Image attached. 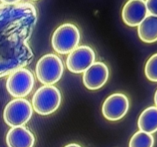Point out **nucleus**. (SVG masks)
Listing matches in <instances>:
<instances>
[{"label": "nucleus", "mask_w": 157, "mask_h": 147, "mask_svg": "<svg viewBox=\"0 0 157 147\" xmlns=\"http://www.w3.org/2000/svg\"><path fill=\"white\" fill-rule=\"evenodd\" d=\"M80 39L81 34L78 27L71 23H65L55 31L52 38V44L57 53L67 55L78 47Z\"/></svg>", "instance_id": "nucleus-1"}, {"label": "nucleus", "mask_w": 157, "mask_h": 147, "mask_svg": "<svg viewBox=\"0 0 157 147\" xmlns=\"http://www.w3.org/2000/svg\"><path fill=\"white\" fill-rule=\"evenodd\" d=\"M61 102V94L56 87L44 85L36 90L32 97V107L37 113L43 116L56 111Z\"/></svg>", "instance_id": "nucleus-2"}, {"label": "nucleus", "mask_w": 157, "mask_h": 147, "mask_svg": "<svg viewBox=\"0 0 157 147\" xmlns=\"http://www.w3.org/2000/svg\"><path fill=\"white\" fill-rule=\"evenodd\" d=\"M64 65L60 58L54 54H47L37 62L35 73L38 81L44 85H53L61 78Z\"/></svg>", "instance_id": "nucleus-3"}, {"label": "nucleus", "mask_w": 157, "mask_h": 147, "mask_svg": "<svg viewBox=\"0 0 157 147\" xmlns=\"http://www.w3.org/2000/svg\"><path fill=\"white\" fill-rule=\"evenodd\" d=\"M32 113L33 108L29 100L24 98H16L6 106L3 118L9 126H21L30 120Z\"/></svg>", "instance_id": "nucleus-4"}, {"label": "nucleus", "mask_w": 157, "mask_h": 147, "mask_svg": "<svg viewBox=\"0 0 157 147\" xmlns=\"http://www.w3.org/2000/svg\"><path fill=\"white\" fill-rule=\"evenodd\" d=\"M35 84L34 75L29 70L20 68L12 72L6 81L8 92L15 98H23L31 93Z\"/></svg>", "instance_id": "nucleus-5"}, {"label": "nucleus", "mask_w": 157, "mask_h": 147, "mask_svg": "<svg viewBox=\"0 0 157 147\" xmlns=\"http://www.w3.org/2000/svg\"><path fill=\"white\" fill-rule=\"evenodd\" d=\"M95 62V52L90 47L81 45L74 49L66 61L67 69L74 74L84 73Z\"/></svg>", "instance_id": "nucleus-6"}, {"label": "nucleus", "mask_w": 157, "mask_h": 147, "mask_svg": "<svg viewBox=\"0 0 157 147\" xmlns=\"http://www.w3.org/2000/svg\"><path fill=\"white\" fill-rule=\"evenodd\" d=\"M130 103L127 96L121 93L110 95L102 106V113L110 121H117L122 119L129 110Z\"/></svg>", "instance_id": "nucleus-7"}, {"label": "nucleus", "mask_w": 157, "mask_h": 147, "mask_svg": "<svg viewBox=\"0 0 157 147\" xmlns=\"http://www.w3.org/2000/svg\"><path fill=\"white\" fill-rule=\"evenodd\" d=\"M109 70L104 63L98 61L90 65L83 74V83L86 88L96 90L101 88L107 83Z\"/></svg>", "instance_id": "nucleus-8"}, {"label": "nucleus", "mask_w": 157, "mask_h": 147, "mask_svg": "<svg viewBox=\"0 0 157 147\" xmlns=\"http://www.w3.org/2000/svg\"><path fill=\"white\" fill-rule=\"evenodd\" d=\"M147 15L145 0H128L122 9L123 21L130 27L139 25Z\"/></svg>", "instance_id": "nucleus-9"}, {"label": "nucleus", "mask_w": 157, "mask_h": 147, "mask_svg": "<svg viewBox=\"0 0 157 147\" xmlns=\"http://www.w3.org/2000/svg\"><path fill=\"white\" fill-rule=\"evenodd\" d=\"M35 138L24 126L12 127L6 135L8 147H33Z\"/></svg>", "instance_id": "nucleus-10"}, {"label": "nucleus", "mask_w": 157, "mask_h": 147, "mask_svg": "<svg viewBox=\"0 0 157 147\" xmlns=\"http://www.w3.org/2000/svg\"><path fill=\"white\" fill-rule=\"evenodd\" d=\"M140 39L145 43L157 41V15H148L138 25Z\"/></svg>", "instance_id": "nucleus-11"}, {"label": "nucleus", "mask_w": 157, "mask_h": 147, "mask_svg": "<svg viewBox=\"0 0 157 147\" xmlns=\"http://www.w3.org/2000/svg\"><path fill=\"white\" fill-rule=\"evenodd\" d=\"M138 127L141 131L150 134L157 131V107H150L145 109L138 119Z\"/></svg>", "instance_id": "nucleus-12"}, {"label": "nucleus", "mask_w": 157, "mask_h": 147, "mask_svg": "<svg viewBox=\"0 0 157 147\" xmlns=\"http://www.w3.org/2000/svg\"><path fill=\"white\" fill-rule=\"evenodd\" d=\"M153 135L141 130L135 133L129 142V147H153Z\"/></svg>", "instance_id": "nucleus-13"}, {"label": "nucleus", "mask_w": 157, "mask_h": 147, "mask_svg": "<svg viewBox=\"0 0 157 147\" xmlns=\"http://www.w3.org/2000/svg\"><path fill=\"white\" fill-rule=\"evenodd\" d=\"M145 75L149 81L157 82V53L152 55L147 61Z\"/></svg>", "instance_id": "nucleus-14"}, {"label": "nucleus", "mask_w": 157, "mask_h": 147, "mask_svg": "<svg viewBox=\"0 0 157 147\" xmlns=\"http://www.w3.org/2000/svg\"><path fill=\"white\" fill-rule=\"evenodd\" d=\"M146 6L150 15H157V0H146Z\"/></svg>", "instance_id": "nucleus-15"}, {"label": "nucleus", "mask_w": 157, "mask_h": 147, "mask_svg": "<svg viewBox=\"0 0 157 147\" xmlns=\"http://www.w3.org/2000/svg\"><path fill=\"white\" fill-rule=\"evenodd\" d=\"M0 1L5 4H15V3L18 2L21 0H0Z\"/></svg>", "instance_id": "nucleus-16"}, {"label": "nucleus", "mask_w": 157, "mask_h": 147, "mask_svg": "<svg viewBox=\"0 0 157 147\" xmlns=\"http://www.w3.org/2000/svg\"><path fill=\"white\" fill-rule=\"evenodd\" d=\"M64 147H81V146L77 143H71V144H68V145H65Z\"/></svg>", "instance_id": "nucleus-17"}, {"label": "nucleus", "mask_w": 157, "mask_h": 147, "mask_svg": "<svg viewBox=\"0 0 157 147\" xmlns=\"http://www.w3.org/2000/svg\"><path fill=\"white\" fill-rule=\"evenodd\" d=\"M154 102H155V104H156V107H157V90L154 95Z\"/></svg>", "instance_id": "nucleus-18"}, {"label": "nucleus", "mask_w": 157, "mask_h": 147, "mask_svg": "<svg viewBox=\"0 0 157 147\" xmlns=\"http://www.w3.org/2000/svg\"><path fill=\"white\" fill-rule=\"evenodd\" d=\"M32 1H38V0H32Z\"/></svg>", "instance_id": "nucleus-19"}]
</instances>
